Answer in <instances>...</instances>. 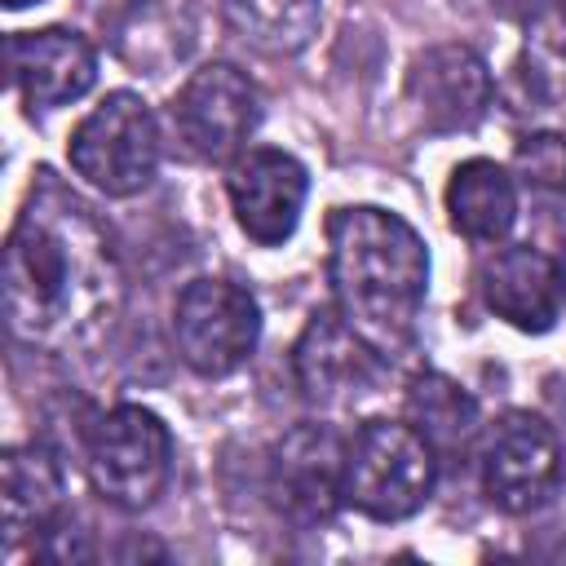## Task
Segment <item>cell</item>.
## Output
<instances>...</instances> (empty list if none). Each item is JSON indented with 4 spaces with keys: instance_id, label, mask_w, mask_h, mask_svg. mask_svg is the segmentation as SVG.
I'll return each mask as SVG.
<instances>
[{
    "instance_id": "5b68a950",
    "label": "cell",
    "mask_w": 566,
    "mask_h": 566,
    "mask_svg": "<svg viewBox=\"0 0 566 566\" xmlns=\"http://www.w3.org/2000/svg\"><path fill=\"white\" fill-rule=\"evenodd\" d=\"M66 159L93 190L111 199L137 195L159 168V119L137 93H106L75 124Z\"/></svg>"
},
{
    "instance_id": "3957f363",
    "label": "cell",
    "mask_w": 566,
    "mask_h": 566,
    "mask_svg": "<svg viewBox=\"0 0 566 566\" xmlns=\"http://www.w3.org/2000/svg\"><path fill=\"white\" fill-rule=\"evenodd\" d=\"M438 482V451L407 420H367L345 442V504L371 522H402L424 509Z\"/></svg>"
},
{
    "instance_id": "8fae6325",
    "label": "cell",
    "mask_w": 566,
    "mask_h": 566,
    "mask_svg": "<svg viewBox=\"0 0 566 566\" xmlns=\"http://www.w3.org/2000/svg\"><path fill=\"white\" fill-rule=\"evenodd\" d=\"M270 495L301 526L327 522L345 504V442L327 424H296L270 451Z\"/></svg>"
},
{
    "instance_id": "e0dca14e",
    "label": "cell",
    "mask_w": 566,
    "mask_h": 566,
    "mask_svg": "<svg viewBox=\"0 0 566 566\" xmlns=\"http://www.w3.org/2000/svg\"><path fill=\"white\" fill-rule=\"evenodd\" d=\"M407 424H416L424 433V442L438 451V460L464 455L478 438V402L469 389H460L451 376L442 371H420L407 385Z\"/></svg>"
},
{
    "instance_id": "9c48e42d",
    "label": "cell",
    "mask_w": 566,
    "mask_h": 566,
    "mask_svg": "<svg viewBox=\"0 0 566 566\" xmlns=\"http://www.w3.org/2000/svg\"><path fill=\"white\" fill-rule=\"evenodd\" d=\"M482 495L504 513L539 509L562 478V447L544 416L535 411H504L478 455Z\"/></svg>"
},
{
    "instance_id": "d6986e66",
    "label": "cell",
    "mask_w": 566,
    "mask_h": 566,
    "mask_svg": "<svg viewBox=\"0 0 566 566\" xmlns=\"http://www.w3.org/2000/svg\"><path fill=\"white\" fill-rule=\"evenodd\" d=\"M226 18L270 53H296L314 40L323 0H221Z\"/></svg>"
},
{
    "instance_id": "ac0fdd59",
    "label": "cell",
    "mask_w": 566,
    "mask_h": 566,
    "mask_svg": "<svg viewBox=\"0 0 566 566\" xmlns=\"http://www.w3.org/2000/svg\"><path fill=\"white\" fill-rule=\"evenodd\" d=\"M513 181L544 226L566 230V133H526L513 150Z\"/></svg>"
},
{
    "instance_id": "5bb4252c",
    "label": "cell",
    "mask_w": 566,
    "mask_h": 566,
    "mask_svg": "<svg viewBox=\"0 0 566 566\" xmlns=\"http://www.w3.org/2000/svg\"><path fill=\"white\" fill-rule=\"evenodd\" d=\"M9 80L22 93L27 106L53 111L75 97H84L97 80V53L93 44L71 27H44V31H13L4 44Z\"/></svg>"
},
{
    "instance_id": "ffe728a7",
    "label": "cell",
    "mask_w": 566,
    "mask_h": 566,
    "mask_svg": "<svg viewBox=\"0 0 566 566\" xmlns=\"http://www.w3.org/2000/svg\"><path fill=\"white\" fill-rule=\"evenodd\" d=\"M535 49H566V0H491Z\"/></svg>"
},
{
    "instance_id": "2e32d148",
    "label": "cell",
    "mask_w": 566,
    "mask_h": 566,
    "mask_svg": "<svg viewBox=\"0 0 566 566\" xmlns=\"http://www.w3.org/2000/svg\"><path fill=\"white\" fill-rule=\"evenodd\" d=\"M517 181L495 159H464L447 181V221L469 243H504L517 221Z\"/></svg>"
},
{
    "instance_id": "6da1fadb",
    "label": "cell",
    "mask_w": 566,
    "mask_h": 566,
    "mask_svg": "<svg viewBox=\"0 0 566 566\" xmlns=\"http://www.w3.org/2000/svg\"><path fill=\"white\" fill-rule=\"evenodd\" d=\"M124 301L111 230L53 172H40L4 239L9 332L44 354L97 340Z\"/></svg>"
},
{
    "instance_id": "ba28073f",
    "label": "cell",
    "mask_w": 566,
    "mask_h": 566,
    "mask_svg": "<svg viewBox=\"0 0 566 566\" xmlns=\"http://www.w3.org/2000/svg\"><path fill=\"white\" fill-rule=\"evenodd\" d=\"M261 119V93L234 62H203L172 97V124L203 164L239 159Z\"/></svg>"
},
{
    "instance_id": "7a4b0ae2",
    "label": "cell",
    "mask_w": 566,
    "mask_h": 566,
    "mask_svg": "<svg viewBox=\"0 0 566 566\" xmlns=\"http://www.w3.org/2000/svg\"><path fill=\"white\" fill-rule=\"evenodd\" d=\"M327 283L345 323L389 358L416 332L429 287V252L389 208H336L327 217Z\"/></svg>"
},
{
    "instance_id": "8992f818",
    "label": "cell",
    "mask_w": 566,
    "mask_h": 566,
    "mask_svg": "<svg viewBox=\"0 0 566 566\" xmlns=\"http://www.w3.org/2000/svg\"><path fill=\"white\" fill-rule=\"evenodd\" d=\"M172 340L190 371L221 380L234 376L261 340V305L234 279H195L172 305Z\"/></svg>"
},
{
    "instance_id": "277c9868",
    "label": "cell",
    "mask_w": 566,
    "mask_h": 566,
    "mask_svg": "<svg viewBox=\"0 0 566 566\" xmlns=\"http://www.w3.org/2000/svg\"><path fill=\"white\" fill-rule=\"evenodd\" d=\"M84 464H88L93 491L106 504H115L124 513H142L168 486L172 433L150 407L119 402L88 424Z\"/></svg>"
},
{
    "instance_id": "4fadbf2b",
    "label": "cell",
    "mask_w": 566,
    "mask_h": 566,
    "mask_svg": "<svg viewBox=\"0 0 566 566\" xmlns=\"http://www.w3.org/2000/svg\"><path fill=\"white\" fill-rule=\"evenodd\" d=\"M482 301L495 318H504L517 332L544 336L557 327L562 305H566V270L548 252L531 243H509L491 252L478 270Z\"/></svg>"
},
{
    "instance_id": "52a82bcc",
    "label": "cell",
    "mask_w": 566,
    "mask_h": 566,
    "mask_svg": "<svg viewBox=\"0 0 566 566\" xmlns=\"http://www.w3.org/2000/svg\"><path fill=\"white\" fill-rule=\"evenodd\" d=\"M0 526H4V557H80L66 544V500H62V469L49 447L27 442L9 447L0 460Z\"/></svg>"
},
{
    "instance_id": "9a60e30c",
    "label": "cell",
    "mask_w": 566,
    "mask_h": 566,
    "mask_svg": "<svg viewBox=\"0 0 566 566\" xmlns=\"http://www.w3.org/2000/svg\"><path fill=\"white\" fill-rule=\"evenodd\" d=\"M380 363L385 354L367 345L336 305L318 310L292 349V376L310 402H340V398L363 394L376 380Z\"/></svg>"
},
{
    "instance_id": "7c38bea8",
    "label": "cell",
    "mask_w": 566,
    "mask_h": 566,
    "mask_svg": "<svg viewBox=\"0 0 566 566\" xmlns=\"http://www.w3.org/2000/svg\"><path fill=\"white\" fill-rule=\"evenodd\" d=\"M495 84L469 44H429L411 57L407 102L429 133H469L491 111Z\"/></svg>"
},
{
    "instance_id": "30bf717a",
    "label": "cell",
    "mask_w": 566,
    "mask_h": 566,
    "mask_svg": "<svg viewBox=\"0 0 566 566\" xmlns=\"http://www.w3.org/2000/svg\"><path fill=\"white\" fill-rule=\"evenodd\" d=\"M226 195H230V212L239 230L252 243L274 248L292 239L296 230L305 195H310V177L296 155L274 150V146H248L239 159H230Z\"/></svg>"
}]
</instances>
